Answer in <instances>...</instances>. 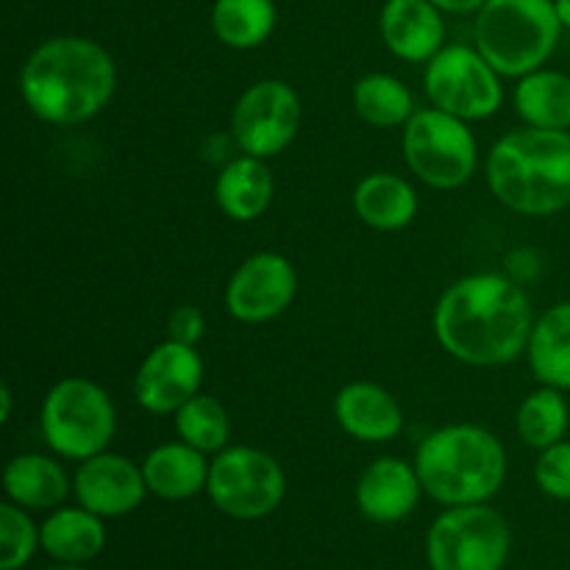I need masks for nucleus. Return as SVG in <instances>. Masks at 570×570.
Masks as SVG:
<instances>
[{
  "label": "nucleus",
  "instance_id": "nucleus-1",
  "mask_svg": "<svg viewBox=\"0 0 570 570\" xmlns=\"http://www.w3.org/2000/svg\"><path fill=\"white\" fill-rule=\"evenodd\" d=\"M534 315L523 284L507 273H473L440 295L434 337L473 367H499L529 348Z\"/></svg>",
  "mask_w": 570,
  "mask_h": 570
},
{
  "label": "nucleus",
  "instance_id": "nucleus-2",
  "mask_svg": "<svg viewBox=\"0 0 570 570\" xmlns=\"http://www.w3.org/2000/svg\"><path fill=\"white\" fill-rule=\"evenodd\" d=\"M117 65L109 50L87 37H53L39 45L20 72L28 109L50 126H78L109 106Z\"/></svg>",
  "mask_w": 570,
  "mask_h": 570
},
{
  "label": "nucleus",
  "instance_id": "nucleus-3",
  "mask_svg": "<svg viewBox=\"0 0 570 570\" xmlns=\"http://www.w3.org/2000/svg\"><path fill=\"white\" fill-rule=\"evenodd\" d=\"M490 193L527 217H549L570 206V131L518 128L493 145Z\"/></svg>",
  "mask_w": 570,
  "mask_h": 570
},
{
  "label": "nucleus",
  "instance_id": "nucleus-4",
  "mask_svg": "<svg viewBox=\"0 0 570 570\" xmlns=\"http://www.w3.org/2000/svg\"><path fill=\"white\" fill-rule=\"evenodd\" d=\"M423 493L438 504H484L507 479V451L493 432L473 423H454L426 434L415 451Z\"/></svg>",
  "mask_w": 570,
  "mask_h": 570
},
{
  "label": "nucleus",
  "instance_id": "nucleus-5",
  "mask_svg": "<svg viewBox=\"0 0 570 570\" xmlns=\"http://www.w3.org/2000/svg\"><path fill=\"white\" fill-rule=\"evenodd\" d=\"M554 0H488L476 11V50L499 76L523 78L540 70L560 42Z\"/></svg>",
  "mask_w": 570,
  "mask_h": 570
},
{
  "label": "nucleus",
  "instance_id": "nucleus-6",
  "mask_svg": "<svg viewBox=\"0 0 570 570\" xmlns=\"http://www.w3.org/2000/svg\"><path fill=\"white\" fill-rule=\"evenodd\" d=\"M115 432V404L100 384L81 376H70L56 382L45 395V443L65 460L83 462L95 454H104Z\"/></svg>",
  "mask_w": 570,
  "mask_h": 570
},
{
  "label": "nucleus",
  "instance_id": "nucleus-7",
  "mask_svg": "<svg viewBox=\"0 0 570 570\" xmlns=\"http://www.w3.org/2000/svg\"><path fill=\"white\" fill-rule=\"evenodd\" d=\"M404 159L423 184L456 189L476 170V137L465 120L440 109H421L404 126Z\"/></svg>",
  "mask_w": 570,
  "mask_h": 570
},
{
  "label": "nucleus",
  "instance_id": "nucleus-8",
  "mask_svg": "<svg viewBox=\"0 0 570 570\" xmlns=\"http://www.w3.org/2000/svg\"><path fill=\"white\" fill-rule=\"evenodd\" d=\"M512 534L504 518L484 504L451 507L429 529L432 570H501Z\"/></svg>",
  "mask_w": 570,
  "mask_h": 570
},
{
  "label": "nucleus",
  "instance_id": "nucleus-9",
  "mask_svg": "<svg viewBox=\"0 0 570 570\" xmlns=\"http://www.w3.org/2000/svg\"><path fill=\"white\" fill-rule=\"evenodd\" d=\"M206 493L223 515L256 521L278 510L287 493V479L267 451L234 445L209 462Z\"/></svg>",
  "mask_w": 570,
  "mask_h": 570
},
{
  "label": "nucleus",
  "instance_id": "nucleus-10",
  "mask_svg": "<svg viewBox=\"0 0 570 570\" xmlns=\"http://www.w3.org/2000/svg\"><path fill=\"white\" fill-rule=\"evenodd\" d=\"M423 89L434 109L449 111L465 122L495 115L504 100L501 76L476 48L468 45H445L434 59H429Z\"/></svg>",
  "mask_w": 570,
  "mask_h": 570
},
{
  "label": "nucleus",
  "instance_id": "nucleus-11",
  "mask_svg": "<svg viewBox=\"0 0 570 570\" xmlns=\"http://www.w3.org/2000/svg\"><path fill=\"white\" fill-rule=\"evenodd\" d=\"M301 128V98L287 81L265 78L239 95L232 115V137L243 154L273 159L289 148Z\"/></svg>",
  "mask_w": 570,
  "mask_h": 570
},
{
  "label": "nucleus",
  "instance_id": "nucleus-12",
  "mask_svg": "<svg viewBox=\"0 0 570 570\" xmlns=\"http://www.w3.org/2000/svg\"><path fill=\"white\" fill-rule=\"evenodd\" d=\"M298 293V276L287 256L262 250L234 271L226 287V306L234 321L267 323L289 309Z\"/></svg>",
  "mask_w": 570,
  "mask_h": 570
},
{
  "label": "nucleus",
  "instance_id": "nucleus-13",
  "mask_svg": "<svg viewBox=\"0 0 570 570\" xmlns=\"http://www.w3.org/2000/svg\"><path fill=\"white\" fill-rule=\"evenodd\" d=\"M204 360L195 345L165 340L156 345L134 376V399L150 415H176L193 395L200 393Z\"/></svg>",
  "mask_w": 570,
  "mask_h": 570
},
{
  "label": "nucleus",
  "instance_id": "nucleus-14",
  "mask_svg": "<svg viewBox=\"0 0 570 570\" xmlns=\"http://www.w3.org/2000/svg\"><path fill=\"white\" fill-rule=\"evenodd\" d=\"M72 490L83 510L100 518H120L142 504L148 484L142 468L122 454H95L81 462Z\"/></svg>",
  "mask_w": 570,
  "mask_h": 570
},
{
  "label": "nucleus",
  "instance_id": "nucleus-15",
  "mask_svg": "<svg viewBox=\"0 0 570 570\" xmlns=\"http://www.w3.org/2000/svg\"><path fill=\"white\" fill-rule=\"evenodd\" d=\"M423 484L415 465L399 456H379L356 482V507L373 523H399L415 512Z\"/></svg>",
  "mask_w": 570,
  "mask_h": 570
},
{
  "label": "nucleus",
  "instance_id": "nucleus-16",
  "mask_svg": "<svg viewBox=\"0 0 570 570\" xmlns=\"http://www.w3.org/2000/svg\"><path fill=\"white\" fill-rule=\"evenodd\" d=\"M379 31L393 56L423 65L445 48L443 9L432 0H387L379 14Z\"/></svg>",
  "mask_w": 570,
  "mask_h": 570
},
{
  "label": "nucleus",
  "instance_id": "nucleus-17",
  "mask_svg": "<svg viewBox=\"0 0 570 570\" xmlns=\"http://www.w3.org/2000/svg\"><path fill=\"white\" fill-rule=\"evenodd\" d=\"M334 417L360 443H387L404 429V410L393 393L373 382H351L334 399Z\"/></svg>",
  "mask_w": 570,
  "mask_h": 570
},
{
  "label": "nucleus",
  "instance_id": "nucleus-18",
  "mask_svg": "<svg viewBox=\"0 0 570 570\" xmlns=\"http://www.w3.org/2000/svg\"><path fill=\"white\" fill-rule=\"evenodd\" d=\"M148 493L165 501H187L209 484V462L204 451L193 449L184 440L156 445L142 462Z\"/></svg>",
  "mask_w": 570,
  "mask_h": 570
},
{
  "label": "nucleus",
  "instance_id": "nucleus-19",
  "mask_svg": "<svg viewBox=\"0 0 570 570\" xmlns=\"http://www.w3.org/2000/svg\"><path fill=\"white\" fill-rule=\"evenodd\" d=\"M215 200L223 215L237 223H250L265 215L273 200V176L265 159L243 154L228 161L217 173Z\"/></svg>",
  "mask_w": 570,
  "mask_h": 570
},
{
  "label": "nucleus",
  "instance_id": "nucleus-20",
  "mask_svg": "<svg viewBox=\"0 0 570 570\" xmlns=\"http://www.w3.org/2000/svg\"><path fill=\"white\" fill-rule=\"evenodd\" d=\"M354 209L365 226L376 232H399L417 215V195L401 176L371 173L354 189Z\"/></svg>",
  "mask_w": 570,
  "mask_h": 570
},
{
  "label": "nucleus",
  "instance_id": "nucleus-21",
  "mask_svg": "<svg viewBox=\"0 0 570 570\" xmlns=\"http://www.w3.org/2000/svg\"><path fill=\"white\" fill-rule=\"evenodd\" d=\"M39 543H42L45 554L53 557L56 562L81 566L104 551L106 529L95 512L83 510V507H65L39 527Z\"/></svg>",
  "mask_w": 570,
  "mask_h": 570
},
{
  "label": "nucleus",
  "instance_id": "nucleus-22",
  "mask_svg": "<svg viewBox=\"0 0 570 570\" xmlns=\"http://www.w3.org/2000/svg\"><path fill=\"white\" fill-rule=\"evenodd\" d=\"M3 490L22 510H56L70 493V479L50 456L20 454L6 465Z\"/></svg>",
  "mask_w": 570,
  "mask_h": 570
},
{
  "label": "nucleus",
  "instance_id": "nucleus-23",
  "mask_svg": "<svg viewBox=\"0 0 570 570\" xmlns=\"http://www.w3.org/2000/svg\"><path fill=\"white\" fill-rule=\"evenodd\" d=\"M527 354L540 384L570 390V301L551 306L534 321Z\"/></svg>",
  "mask_w": 570,
  "mask_h": 570
},
{
  "label": "nucleus",
  "instance_id": "nucleus-24",
  "mask_svg": "<svg viewBox=\"0 0 570 570\" xmlns=\"http://www.w3.org/2000/svg\"><path fill=\"white\" fill-rule=\"evenodd\" d=\"M515 109L532 128H570V76L557 70H534L515 87Z\"/></svg>",
  "mask_w": 570,
  "mask_h": 570
},
{
  "label": "nucleus",
  "instance_id": "nucleus-25",
  "mask_svg": "<svg viewBox=\"0 0 570 570\" xmlns=\"http://www.w3.org/2000/svg\"><path fill=\"white\" fill-rule=\"evenodd\" d=\"M276 28L273 0H215L212 31L234 50H254L271 39Z\"/></svg>",
  "mask_w": 570,
  "mask_h": 570
},
{
  "label": "nucleus",
  "instance_id": "nucleus-26",
  "mask_svg": "<svg viewBox=\"0 0 570 570\" xmlns=\"http://www.w3.org/2000/svg\"><path fill=\"white\" fill-rule=\"evenodd\" d=\"M354 109L365 122L376 128L406 126L415 115V100L406 83L390 72H371L354 87Z\"/></svg>",
  "mask_w": 570,
  "mask_h": 570
},
{
  "label": "nucleus",
  "instance_id": "nucleus-27",
  "mask_svg": "<svg viewBox=\"0 0 570 570\" xmlns=\"http://www.w3.org/2000/svg\"><path fill=\"white\" fill-rule=\"evenodd\" d=\"M518 434L529 449L546 451L549 445L566 440L570 410L562 390L557 387H540L523 399L521 410H518Z\"/></svg>",
  "mask_w": 570,
  "mask_h": 570
},
{
  "label": "nucleus",
  "instance_id": "nucleus-28",
  "mask_svg": "<svg viewBox=\"0 0 570 570\" xmlns=\"http://www.w3.org/2000/svg\"><path fill=\"white\" fill-rule=\"evenodd\" d=\"M176 432L193 449L220 454L232 438V417L215 395L198 393L176 412Z\"/></svg>",
  "mask_w": 570,
  "mask_h": 570
},
{
  "label": "nucleus",
  "instance_id": "nucleus-29",
  "mask_svg": "<svg viewBox=\"0 0 570 570\" xmlns=\"http://www.w3.org/2000/svg\"><path fill=\"white\" fill-rule=\"evenodd\" d=\"M39 529L14 501L0 507V570H20L39 549Z\"/></svg>",
  "mask_w": 570,
  "mask_h": 570
},
{
  "label": "nucleus",
  "instance_id": "nucleus-30",
  "mask_svg": "<svg viewBox=\"0 0 570 570\" xmlns=\"http://www.w3.org/2000/svg\"><path fill=\"white\" fill-rule=\"evenodd\" d=\"M534 482L546 495L557 501H570V440L540 451L534 465Z\"/></svg>",
  "mask_w": 570,
  "mask_h": 570
},
{
  "label": "nucleus",
  "instance_id": "nucleus-31",
  "mask_svg": "<svg viewBox=\"0 0 570 570\" xmlns=\"http://www.w3.org/2000/svg\"><path fill=\"white\" fill-rule=\"evenodd\" d=\"M204 328L206 321L198 306H178L170 315V321H167V340H176V343L184 345H198V340L204 337Z\"/></svg>",
  "mask_w": 570,
  "mask_h": 570
},
{
  "label": "nucleus",
  "instance_id": "nucleus-32",
  "mask_svg": "<svg viewBox=\"0 0 570 570\" xmlns=\"http://www.w3.org/2000/svg\"><path fill=\"white\" fill-rule=\"evenodd\" d=\"M540 254L532 248H515L510 256H507V276L515 278L518 284H527L532 278L540 276Z\"/></svg>",
  "mask_w": 570,
  "mask_h": 570
},
{
  "label": "nucleus",
  "instance_id": "nucleus-33",
  "mask_svg": "<svg viewBox=\"0 0 570 570\" xmlns=\"http://www.w3.org/2000/svg\"><path fill=\"white\" fill-rule=\"evenodd\" d=\"M432 3L440 6L443 11H449V14H471V11L482 9L488 0H432Z\"/></svg>",
  "mask_w": 570,
  "mask_h": 570
},
{
  "label": "nucleus",
  "instance_id": "nucleus-34",
  "mask_svg": "<svg viewBox=\"0 0 570 570\" xmlns=\"http://www.w3.org/2000/svg\"><path fill=\"white\" fill-rule=\"evenodd\" d=\"M11 399H14V395H11V387L9 384H3V387H0V404H3V410H0V421H11Z\"/></svg>",
  "mask_w": 570,
  "mask_h": 570
},
{
  "label": "nucleus",
  "instance_id": "nucleus-35",
  "mask_svg": "<svg viewBox=\"0 0 570 570\" xmlns=\"http://www.w3.org/2000/svg\"><path fill=\"white\" fill-rule=\"evenodd\" d=\"M562 28H570V0H554Z\"/></svg>",
  "mask_w": 570,
  "mask_h": 570
},
{
  "label": "nucleus",
  "instance_id": "nucleus-36",
  "mask_svg": "<svg viewBox=\"0 0 570 570\" xmlns=\"http://www.w3.org/2000/svg\"><path fill=\"white\" fill-rule=\"evenodd\" d=\"M45 570H87V568H81V566H70V562H59V566L45 568Z\"/></svg>",
  "mask_w": 570,
  "mask_h": 570
}]
</instances>
